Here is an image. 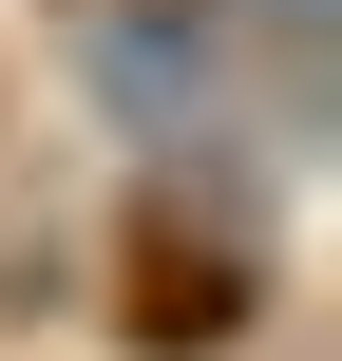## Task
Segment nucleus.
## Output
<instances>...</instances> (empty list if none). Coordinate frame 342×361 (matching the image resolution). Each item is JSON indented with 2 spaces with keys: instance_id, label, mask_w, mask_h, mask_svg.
I'll use <instances>...</instances> for the list:
<instances>
[{
  "instance_id": "f257e3e1",
  "label": "nucleus",
  "mask_w": 342,
  "mask_h": 361,
  "mask_svg": "<svg viewBox=\"0 0 342 361\" xmlns=\"http://www.w3.org/2000/svg\"><path fill=\"white\" fill-rule=\"evenodd\" d=\"M114 343L133 361H248L267 343V247H248V209L190 228V190H133V228H114Z\"/></svg>"
},
{
  "instance_id": "f03ea898",
  "label": "nucleus",
  "mask_w": 342,
  "mask_h": 361,
  "mask_svg": "<svg viewBox=\"0 0 342 361\" xmlns=\"http://www.w3.org/2000/svg\"><path fill=\"white\" fill-rule=\"evenodd\" d=\"M57 19H95V0H57Z\"/></svg>"
}]
</instances>
